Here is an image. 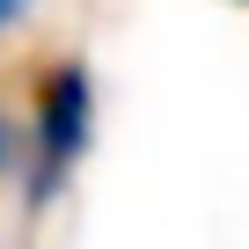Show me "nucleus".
I'll return each instance as SVG.
<instances>
[{
  "mask_svg": "<svg viewBox=\"0 0 249 249\" xmlns=\"http://www.w3.org/2000/svg\"><path fill=\"white\" fill-rule=\"evenodd\" d=\"M95 140V73L81 59H52L30 81V161H22V205L44 213L73 183Z\"/></svg>",
  "mask_w": 249,
  "mask_h": 249,
  "instance_id": "f257e3e1",
  "label": "nucleus"
},
{
  "mask_svg": "<svg viewBox=\"0 0 249 249\" xmlns=\"http://www.w3.org/2000/svg\"><path fill=\"white\" fill-rule=\"evenodd\" d=\"M8 169H15V117L0 110V176H8Z\"/></svg>",
  "mask_w": 249,
  "mask_h": 249,
  "instance_id": "f03ea898",
  "label": "nucleus"
},
{
  "mask_svg": "<svg viewBox=\"0 0 249 249\" xmlns=\"http://www.w3.org/2000/svg\"><path fill=\"white\" fill-rule=\"evenodd\" d=\"M22 15H30V0H0V37H8V30H15Z\"/></svg>",
  "mask_w": 249,
  "mask_h": 249,
  "instance_id": "7ed1b4c3",
  "label": "nucleus"
}]
</instances>
